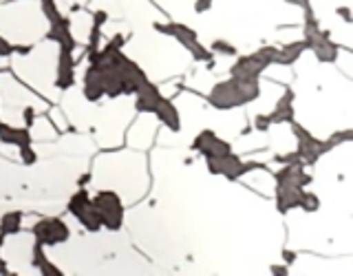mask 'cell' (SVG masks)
<instances>
[{"instance_id": "cell-27", "label": "cell", "mask_w": 353, "mask_h": 276, "mask_svg": "<svg viewBox=\"0 0 353 276\" xmlns=\"http://www.w3.org/2000/svg\"><path fill=\"white\" fill-rule=\"evenodd\" d=\"M22 117H25V124H27V128L33 124V119H36V110H33L31 106H27L25 108V113H22Z\"/></svg>"}, {"instance_id": "cell-12", "label": "cell", "mask_w": 353, "mask_h": 276, "mask_svg": "<svg viewBox=\"0 0 353 276\" xmlns=\"http://www.w3.org/2000/svg\"><path fill=\"white\" fill-rule=\"evenodd\" d=\"M270 124H292L294 121V93L285 91V95L276 102L272 113H268Z\"/></svg>"}, {"instance_id": "cell-9", "label": "cell", "mask_w": 353, "mask_h": 276, "mask_svg": "<svg viewBox=\"0 0 353 276\" xmlns=\"http://www.w3.org/2000/svg\"><path fill=\"white\" fill-rule=\"evenodd\" d=\"M305 188L301 186H287V184H276V210L279 213H292L301 206V193Z\"/></svg>"}, {"instance_id": "cell-1", "label": "cell", "mask_w": 353, "mask_h": 276, "mask_svg": "<svg viewBox=\"0 0 353 276\" xmlns=\"http://www.w3.org/2000/svg\"><path fill=\"white\" fill-rule=\"evenodd\" d=\"M261 93V84L256 77H232L230 80L219 82L212 91H210V104L219 110H228V108H236L243 104H250L259 97Z\"/></svg>"}, {"instance_id": "cell-29", "label": "cell", "mask_w": 353, "mask_h": 276, "mask_svg": "<svg viewBox=\"0 0 353 276\" xmlns=\"http://www.w3.org/2000/svg\"><path fill=\"white\" fill-rule=\"evenodd\" d=\"M272 272L274 274H287V265H283V268L281 265H272Z\"/></svg>"}, {"instance_id": "cell-22", "label": "cell", "mask_w": 353, "mask_h": 276, "mask_svg": "<svg viewBox=\"0 0 353 276\" xmlns=\"http://www.w3.org/2000/svg\"><path fill=\"white\" fill-rule=\"evenodd\" d=\"M18 152H20V159H22V164L25 166H33L38 161V152H36V148L31 146H22V148H18Z\"/></svg>"}, {"instance_id": "cell-20", "label": "cell", "mask_w": 353, "mask_h": 276, "mask_svg": "<svg viewBox=\"0 0 353 276\" xmlns=\"http://www.w3.org/2000/svg\"><path fill=\"white\" fill-rule=\"evenodd\" d=\"M88 204H91V197H88V193L84 190V188H80V190H77V193L71 197V201H69V206H66V208H69V213H71V215H75L77 210H82V208L88 206Z\"/></svg>"}, {"instance_id": "cell-31", "label": "cell", "mask_w": 353, "mask_h": 276, "mask_svg": "<svg viewBox=\"0 0 353 276\" xmlns=\"http://www.w3.org/2000/svg\"><path fill=\"white\" fill-rule=\"evenodd\" d=\"M86 181H91V175H84V177H80V188H84V186H86Z\"/></svg>"}, {"instance_id": "cell-30", "label": "cell", "mask_w": 353, "mask_h": 276, "mask_svg": "<svg viewBox=\"0 0 353 276\" xmlns=\"http://www.w3.org/2000/svg\"><path fill=\"white\" fill-rule=\"evenodd\" d=\"M283 254H285V259H287V263H294V259H296V257H294V252H290V250H285Z\"/></svg>"}, {"instance_id": "cell-8", "label": "cell", "mask_w": 353, "mask_h": 276, "mask_svg": "<svg viewBox=\"0 0 353 276\" xmlns=\"http://www.w3.org/2000/svg\"><path fill=\"white\" fill-rule=\"evenodd\" d=\"M192 148L201 152L205 159H216V157H223V155L232 152L230 144L225 139H221L214 130H201V132H199L196 139L192 141Z\"/></svg>"}, {"instance_id": "cell-15", "label": "cell", "mask_w": 353, "mask_h": 276, "mask_svg": "<svg viewBox=\"0 0 353 276\" xmlns=\"http://www.w3.org/2000/svg\"><path fill=\"white\" fill-rule=\"evenodd\" d=\"M305 49H307L305 40L285 44V47H276L274 49V60H272V64H294L298 58H301V53Z\"/></svg>"}, {"instance_id": "cell-32", "label": "cell", "mask_w": 353, "mask_h": 276, "mask_svg": "<svg viewBox=\"0 0 353 276\" xmlns=\"http://www.w3.org/2000/svg\"><path fill=\"white\" fill-rule=\"evenodd\" d=\"M340 14H342V18H345L347 22L351 20V14H349V9H340Z\"/></svg>"}, {"instance_id": "cell-7", "label": "cell", "mask_w": 353, "mask_h": 276, "mask_svg": "<svg viewBox=\"0 0 353 276\" xmlns=\"http://www.w3.org/2000/svg\"><path fill=\"white\" fill-rule=\"evenodd\" d=\"M33 237H36V243H40L42 248H49L69 241L71 230L62 219H40L33 226Z\"/></svg>"}, {"instance_id": "cell-10", "label": "cell", "mask_w": 353, "mask_h": 276, "mask_svg": "<svg viewBox=\"0 0 353 276\" xmlns=\"http://www.w3.org/2000/svg\"><path fill=\"white\" fill-rule=\"evenodd\" d=\"M150 113H154L159 117V121L163 126H168L170 130H179L181 128V117H179V110H176V106L170 102V99H165L163 95L154 102L152 110Z\"/></svg>"}, {"instance_id": "cell-17", "label": "cell", "mask_w": 353, "mask_h": 276, "mask_svg": "<svg viewBox=\"0 0 353 276\" xmlns=\"http://www.w3.org/2000/svg\"><path fill=\"white\" fill-rule=\"evenodd\" d=\"M84 95H86V99H91V102H97V99L104 97V86L99 82V75L93 66L84 75Z\"/></svg>"}, {"instance_id": "cell-24", "label": "cell", "mask_w": 353, "mask_h": 276, "mask_svg": "<svg viewBox=\"0 0 353 276\" xmlns=\"http://www.w3.org/2000/svg\"><path fill=\"white\" fill-rule=\"evenodd\" d=\"M40 5H42L44 14H47L49 20H53V18H58V16H60L58 7H55V0H40Z\"/></svg>"}, {"instance_id": "cell-3", "label": "cell", "mask_w": 353, "mask_h": 276, "mask_svg": "<svg viewBox=\"0 0 353 276\" xmlns=\"http://www.w3.org/2000/svg\"><path fill=\"white\" fill-rule=\"evenodd\" d=\"M91 204L97 213V219L102 228L106 230H119L124 224V204L117 193L113 190H99L95 197H91Z\"/></svg>"}, {"instance_id": "cell-16", "label": "cell", "mask_w": 353, "mask_h": 276, "mask_svg": "<svg viewBox=\"0 0 353 276\" xmlns=\"http://www.w3.org/2000/svg\"><path fill=\"white\" fill-rule=\"evenodd\" d=\"M31 263H33V268L40 270V274H44V276H62L64 274L58 265L47 259V254H44V248L40 246V243H36V248H33Z\"/></svg>"}, {"instance_id": "cell-6", "label": "cell", "mask_w": 353, "mask_h": 276, "mask_svg": "<svg viewBox=\"0 0 353 276\" xmlns=\"http://www.w3.org/2000/svg\"><path fill=\"white\" fill-rule=\"evenodd\" d=\"M294 124V121H292ZM294 135H296V139H298V155H301V159L305 161V164H316L320 157H323L325 152H329L331 148V141L327 139V141H323V139H318V137H314L312 132H309L307 128H303V126H298V124H294Z\"/></svg>"}, {"instance_id": "cell-2", "label": "cell", "mask_w": 353, "mask_h": 276, "mask_svg": "<svg viewBox=\"0 0 353 276\" xmlns=\"http://www.w3.org/2000/svg\"><path fill=\"white\" fill-rule=\"evenodd\" d=\"M154 31H161V33H165V36L176 38V42L183 44V47L194 55V60H201V62H208V64L212 62L214 64V60H212L214 53L210 51L208 47H203L201 42H199V36H196L194 29L181 25V22H157V25H154Z\"/></svg>"}, {"instance_id": "cell-11", "label": "cell", "mask_w": 353, "mask_h": 276, "mask_svg": "<svg viewBox=\"0 0 353 276\" xmlns=\"http://www.w3.org/2000/svg\"><path fill=\"white\" fill-rule=\"evenodd\" d=\"M75 80V62H73V51L71 49H60V60H58V77H55V84L62 91L73 86Z\"/></svg>"}, {"instance_id": "cell-34", "label": "cell", "mask_w": 353, "mask_h": 276, "mask_svg": "<svg viewBox=\"0 0 353 276\" xmlns=\"http://www.w3.org/2000/svg\"><path fill=\"white\" fill-rule=\"evenodd\" d=\"M290 3H305V0H290Z\"/></svg>"}, {"instance_id": "cell-4", "label": "cell", "mask_w": 353, "mask_h": 276, "mask_svg": "<svg viewBox=\"0 0 353 276\" xmlns=\"http://www.w3.org/2000/svg\"><path fill=\"white\" fill-rule=\"evenodd\" d=\"M303 40L307 44V49H312L320 62H334L338 58V47L331 42L329 33L320 29V25L312 14H307V18H305V38Z\"/></svg>"}, {"instance_id": "cell-26", "label": "cell", "mask_w": 353, "mask_h": 276, "mask_svg": "<svg viewBox=\"0 0 353 276\" xmlns=\"http://www.w3.org/2000/svg\"><path fill=\"white\" fill-rule=\"evenodd\" d=\"M11 53H16L14 44L7 42L5 38H0V55H3V58H7V55H11Z\"/></svg>"}, {"instance_id": "cell-18", "label": "cell", "mask_w": 353, "mask_h": 276, "mask_svg": "<svg viewBox=\"0 0 353 276\" xmlns=\"http://www.w3.org/2000/svg\"><path fill=\"white\" fill-rule=\"evenodd\" d=\"M80 224L88 230V232H97V230H102V224H99V219H97V213H95V208L93 204H88L84 206L82 210H77V213L73 215Z\"/></svg>"}, {"instance_id": "cell-14", "label": "cell", "mask_w": 353, "mask_h": 276, "mask_svg": "<svg viewBox=\"0 0 353 276\" xmlns=\"http://www.w3.org/2000/svg\"><path fill=\"white\" fill-rule=\"evenodd\" d=\"M0 141L11 144V146H16V148H22V146H29L33 139H31V132L27 126L16 128V126L5 124V121H0Z\"/></svg>"}, {"instance_id": "cell-21", "label": "cell", "mask_w": 353, "mask_h": 276, "mask_svg": "<svg viewBox=\"0 0 353 276\" xmlns=\"http://www.w3.org/2000/svg\"><path fill=\"white\" fill-rule=\"evenodd\" d=\"M301 210H305V213H316V210L320 208V199H318V195H314V193H309L307 188L301 193V206H298Z\"/></svg>"}, {"instance_id": "cell-19", "label": "cell", "mask_w": 353, "mask_h": 276, "mask_svg": "<svg viewBox=\"0 0 353 276\" xmlns=\"http://www.w3.org/2000/svg\"><path fill=\"white\" fill-rule=\"evenodd\" d=\"M22 228V213L20 210H11V213L3 215L0 219V235L3 237H9V235H16Z\"/></svg>"}, {"instance_id": "cell-33", "label": "cell", "mask_w": 353, "mask_h": 276, "mask_svg": "<svg viewBox=\"0 0 353 276\" xmlns=\"http://www.w3.org/2000/svg\"><path fill=\"white\" fill-rule=\"evenodd\" d=\"M0 274H9V270H7V265H5V261H0Z\"/></svg>"}, {"instance_id": "cell-23", "label": "cell", "mask_w": 353, "mask_h": 276, "mask_svg": "<svg viewBox=\"0 0 353 276\" xmlns=\"http://www.w3.org/2000/svg\"><path fill=\"white\" fill-rule=\"evenodd\" d=\"M210 51H212V53H221V55H236V49L232 47L230 42H225V40H216V42H212V47H210Z\"/></svg>"}, {"instance_id": "cell-5", "label": "cell", "mask_w": 353, "mask_h": 276, "mask_svg": "<svg viewBox=\"0 0 353 276\" xmlns=\"http://www.w3.org/2000/svg\"><path fill=\"white\" fill-rule=\"evenodd\" d=\"M274 49L276 47H263L256 53L243 55V58H239L234 64H232L230 75L232 77H250V80L252 77H256L259 80V75L268 69L274 60Z\"/></svg>"}, {"instance_id": "cell-28", "label": "cell", "mask_w": 353, "mask_h": 276, "mask_svg": "<svg viewBox=\"0 0 353 276\" xmlns=\"http://www.w3.org/2000/svg\"><path fill=\"white\" fill-rule=\"evenodd\" d=\"M194 7H196L199 14H203V11H208L210 7H212V0H196Z\"/></svg>"}, {"instance_id": "cell-25", "label": "cell", "mask_w": 353, "mask_h": 276, "mask_svg": "<svg viewBox=\"0 0 353 276\" xmlns=\"http://www.w3.org/2000/svg\"><path fill=\"white\" fill-rule=\"evenodd\" d=\"M270 126L272 124H270V117L268 115H256V117H254V128H256V130L265 132Z\"/></svg>"}, {"instance_id": "cell-13", "label": "cell", "mask_w": 353, "mask_h": 276, "mask_svg": "<svg viewBox=\"0 0 353 276\" xmlns=\"http://www.w3.org/2000/svg\"><path fill=\"white\" fill-rule=\"evenodd\" d=\"M49 25H51V31H49V36L60 44V49H71L75 47V42H73V36H71V27H69V22H66V18L60 14L58 18H53L49 20Z\"/></svg>"}]
</instances>
